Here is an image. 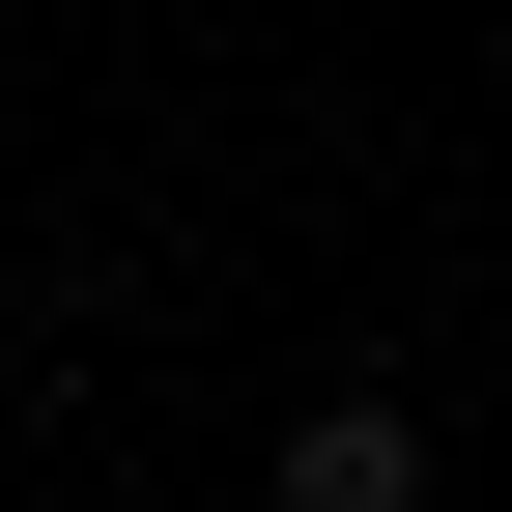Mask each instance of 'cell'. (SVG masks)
Here are the masks:
<instances>
[{
    "label": "cell",
    "instance_id": "cell-1",
    "mask_svg": "<svg viewBox=\"0 0 512 512\" xmlns=\"http://www.w3.org/2000/svg\"><path fill=\"white\" fill-rule=\"evenodd\" d=\"M285 512H427V399H399V370L285 399Z\"/></svg>",
    "mask_w": 512,
    "mask_h": 512
}]
</instances>
